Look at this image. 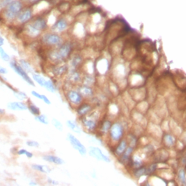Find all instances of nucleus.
Returning <instances> with one entry per match:
<instances>
[{
	"label": "nucleus",
	"mask_w": 186,
	"mask_h": 186,
	"mask_svg": "<svg viewBox=\"0 0 186 186\" xmlns=\"http://www.w3.org/2000/svg\"><path fill=\"white\" fill-rule=\"evenodd\" d=\"M7 109L11 111H26L28 110V103L24 101H12L9 102L7 105Z\"/></svg>",
	"instance_id": "16"
},
{
	"label": "nucleus",
	"mask_w": 186,
	"mask_h": 186,
	"mask_svg": "<svg viewBox=\"0 0 186 186\" xmlns=\"http://www.w3.org/2000/svg\"><path fill=\"white\" fill-rule=\"evenodd\" d=\"M13 0H1L0 1V9H2L4 7H7L9 4Z\"/></svg>",
	"instance_id": "35"
},
{
	"label": "nucleus",
	"mask_w": 186,
	"mask_h": 186,
	"mask_svg": "<svg viewBox=\"0 0 186 186\" xmlns=\"http://www.w3.org/2000/svg\"><path fill=\"white\" fill-rule=\"evenodd\" d=\"M34 119H35L37 121H38V122L45 125L49 124V123H50L49 122L48 118L47 117V116L45 114H41V113L39 115H37L36 116H34Z\"/></svg>",
	"instance_id": "30"
},
{
	"label": "nucleus",
	"mask_w": 186,
	"mask_h": 186,
	"mask_svg": "<svg viewBox=\"0 0 186 186\" xmlns=\"http://www.w3.org/2000/svg\"><path fill=\"white\" fill-rule=\"evenodd\" d=\"M68 27V22L65 19H60L57 21L54 25L52 26V29L53 31L60 33V32L64 31Z\"/></svg>",
	"instance_id": "19"
},
{
	"label": "nucleus",
	"mask_w": 186,
	"mask_h": 186,
	"mask_svg": "<svg viewBox=\"0 0 186 186\" xmlns=\"http://www.w3.org/2000/svg\"><path fill=\"white\" fill-rule=\"evenodd\" d=\"M28 184H29V185H33L34 186V185H37L38 183H36V182L34 181V180H31V181L30 182V183Z\"/></svg>",
	"instance_id": "42"
},
{
	"label": "nucleus",
	"mask_w": 186,
	"mask_h": 186,
	"mask_svg": "<svg viewBox=\"0 0 186 186\" xmlns=\"http://www.w3.org/2000/svg\"><path fill=\"white\" fill-rule=\"evenodd\" d=\"M10 89L12 90L14 96L16 97V98L18 100H20V101H25V100L28 99V95L26 93H25L24 92H22V91L16 90V89L11 88V87H10Z\"/></svg>",
	"instance_id": "28"
},
{
	"label": "nucleus",
	"mask_w": 186,
	"mask_h": 186,
	"mask_svg": "<svg viewBox=\"0 0 186 186\" xmlns=\"http://www.w3.org/2000/svg\"><path fill=\"white\" fill-rule=\"evenodd\" d=\"M112 126L111 122L109 120H104L99 127V132L102 136L109 134L110 129Z\"/></svg>",
	"instance_id": "24"
},
{
	"label": "nucleus",
	"mask_w": 186,
	"mask_h": 186,
	"mask_svg": "<svg viewBox=\"0 0 186 186\" xmlns=\"http://www.w3.org/2000/svg\"><path fill=\"white\" fill-rule=\"evenodd\" d=\"M76 89L81 93L84 100H91L95 96V90L93 87L87 86L82 84H78L75 87Z\"/></svg>",
	"instance_id": "14"
},
{
	"label": "nucleus",
	"mask_w": 186,
	"mask_h": 186,
	"mask_svg": "<svg viewBox=\"0 0 186 186\" xmlns=\"http://www.w3.org/2000/svg\"><path fill=\"white\" fill-rule=\"evenodd\" d=\"M50 73L55 78H61L65 77L68 72V64H64L63 63L58 64H51L50 70Z\"/></svg>",
	"instance_id": "10"
},
{
	"label": "nucleus",
	"mask_w": 186,
	"mask_h": 186,
	"mask_svg": "<svg viewBox=\"0 0 186 186\" xmlns=\"http://www.w3.org/2000/svg\"><path fill=\"white\" fill-rule=\"evenodd\" d=\"M127 149V142L125 141L124 140H121L118 144V145L116 146V148L115 150V153L116 155H121L123 154V153L124 152L125 150Z\"/></svg>",
	"instance_id": "29"
},
{
	"label": "nucleus",
	"mask_w": 186,
	"mask_h": 186,
	"mask_svg": "<svg viewBox=\"0 0 186 186\" xmlns=\"http://www.w3.org/2000/svg\"><path fill=\"white\" fill-rule=\"evenodd\" d=\"M96 82V78L94 77V75L92 73H86V74L83 75L82 81H81V84L87 85V86L94 87L95 84Z\"/></svg>",
	"instance_id": "23"
},
{
	"label": "nucleus",
	"mask_w": 186,
	"mask_h": 186,
	"mask_svg": "<svg viewBox=\"0 0 186 186\" xmlns=\"http://www.w3.org/2000/svg\"><path fill=\"white\" fill-rule=\"evenodd\" d=\"M18 63L20 64V66L27 72L28 74H32V73H34V72H35V70H34V68H33V66H32V64L28 61V60L21 58V59L18 60Z\"/></svg>",
	"instance_id": "21"
},
{
	"label": "nucleus",
	"mask_w": 186,
	"mask_h": 186,
	"mask_svg": "<svg viewBox=\"0 0 186 186\" xmlns=\"http://www.w3.org/2000/svg\"><path fill=\"white\" fill-rule=\"evenodd\" d=\"M93 111V106L90 102L84 101L81 105L77 106L75 109V111L78 117L81 118V117L86 116L88 114H90Z\"/></svg>",
	"instance_id": "13"
},
{
	"label": "nucleus",
	"mask_w": 186,
	"mask_h": 186,
	"mask_svg": "<svg viewBox=\"0 0 186 186\" xmlns=\"http://www.w3.org/2000/svg\"><path fill=\"white\" fill-rule=\"evenodd\" d=\"M41 41L47 46L58 47L63 44V39L57 34H44Z\"/></svg>",
	"instance_id": "9"
},
{
	"label": "nucleus",
	"mask_w": 186,
	"mask_h": 186,
	"mask_svg": "<svg viewBox=\"0 0 186 186\" xmlns=\"http://www.w3.org/2000/svg\"><path fill=\"white\" fill-rule=\"evenodd\" d=\"M66 125L69 128V130H71L73 133L78 134H81V133H82V128L79 124V123L77 122L76 121L68 119V120L66 121Z\"/></svg>",
	"instance_id": "18"
},
{
	"label": "nucleus",
	"mask_w": 186,
	"mask_h": 186,
	"mask_svg": "<svg viewBox=\"0 0 186 186\" xmlns=\"http://www.w3.org/2000/svg\"><path fill=\"white\" fill-rule=\"evenodd\" d=\"M9 66H10V68L13 70V71L16 72L17 74L24 81H26L28 85L34 87L36 86L34 81L32 79V78L30 77L27 72L20 66L18 60L14 59L11 60L10 61H9Z\"/></svg>",
	"instance_id": "5"
},
{
	"label": "nucleus",
	"mask_w": 186,
	"mask_h": 186,
	"mask_svg": "<svg viewBox=\"0 0 186 186\" xmlns=\"http://www.w3.org/2000/svg\"><path fill=\"white\" fill-rule=\"evenodd\" d=\"M5 113V110L3 109H0V115H4Z\"/></svg>",
	"instance_id": "43"
},
{
	"label": "nucleus",
	"mask_w": 186,
	"mask_h": 186,
	"mask_svg": "<svg viewBox=\"0 0 186 186\" xmlns=\"http://www.w3.org/2000/svg\"><path fill=\"white\" fill-rule=\"evenodd\" d=\"M0 58L5 62H9L11 60L10 56L7 54L2 46H0Z\"/></svg>",
	"instance_id": "32"
},
{
	"label": "nucleus",
	"mask_w": 186,
	"mask_h": 186,
	"mask_svg": "<svg viewBox=\"0 0 186 186\" xmlns=\"http://www.w3.org/2000/svg\"><path fill=\"white\" fill-rule=\"evenodd\" d=\"M73 45L71 42L63 43L59 47L51 50L48 54V60L51 64H58L65 62L71 56Z\"/></svg>",
	"instance_id": "1"
},
{
	"label": "nucleus",
	"mask_w": 186,
	"mask_h": 186,
	"mask_svg": "<svg viewBox=\"0 0 186 186\" xmlns=\"http://www.w3.org/2000/svg\"><path fill=\"white\" fill-rule=\"evenodd\" d=\"M4 44H5V40H4L3 38L0 36V46H2Z\"/></svg>",
	"instance_id": "41"
},
{
	"label": "nucleus",
	"mask_w": 186,
	"mask_h": 186,
	"mask_svg": "<svg viewBox=\"0 0 186 186\" xmlns=\"http://www.w3.org/2000/svg\"><path fill=\"white\" fill-rule=\"evenodd\" d=\"M31 93L32 95H33L34 97H35L36 98H37V99H39L40 100H41V94H40V93H39L35 90H32Z\"/></svg>",
	"instance_id": "38"
},
{
	"label": "nucleus",
	"mask_w": 186,
	"mask_h": 186,
	"mask_svg": "<svg viewBox=\"0 0 186 186\" xmlns=\"http://www.w3.org/2000/svg\"><path fill=\"white\" fill-rule=\"evenodd\" d=\"M98 114L95 111H92L86 116L79 118L81 126L87 133H93L98 127Z\"/></svg>",
	"instance_id": "2"
},
{
	"label": "nucleus",
	"mask_w": 186,
	"mask_h": 186,
	"mask_svg": "<svg viewBox=\"0 0 186 186\" xmlns=\"http://www.w3.org/2000/svg\"><path fill=\"white\" fill-rule=\"evenodd\" d=\"M47 21L43 18H38L26 26V33L31 37H37L47 28Z\"/></svg>",
	"instance_id": "3"
},
{
	"label": "nucleus",
	"mask_w": 186,
	"mask_h": 186,
	"mask_svg": "<svg viewBox=\"0 0 186 186\" xmlns=\"http://www.w3.org/2000/svg\"><path fill=\"white\" fill-rule=\"evenodd\" d=\"M31 16L32 12L31 9H26V10L20 13L17 17V18H18V22L20 23H26L31 18Z\"/></svg>",
	"instance_id": "22"
},
{
	"label": "nucleus",
	"mask_w": 186,
	"mask_h": 186,
	"mask_svg": "<svg viewBox=\"0 0 186 186\" xmlns=\"http://www.w3.org/2000/svg\"><path fill=\"white\" fill-rule=\"evenodd\" d=\"M180 177L181 178L182 181H184V180H185V174H184L183 171H181V172L180 173Z\"/></svg>",
	"instance_id": "40"
},
{
	"label": "nucleus",
	"mask_w": 186,
	"mask_h": 186,
	"mask_svg": "<svg viewBox=\"0 0 186 186\" xmlns=\"http://www.w3.org/2000/svg\"><path fill=\"white\" fill-rule=\"evenodd\" d=\"M30 2H36V1H37V0H29Z\"/></svg>",
	"instance_id": "44"
},
{
	"label": "nucleus",
	"mask_w": 186,
	"mask_h": 186,
	"mask_svg": "<svg viewBox=\"0 0 186 186\" xmlns=\"http://www.w3.org/2000/svg\"><path fill=\"white\" fill-rule=\"evenodd\" d=\"M21 9V3L17 0H13L7 7V9L5 13V17L9 20H14L20 14Z\"/></svg>",
	"instance_id": "6"
},
{
	"label": "nucleus",
	"mask_w": 186,
	"mask_h": 186,
	"mask_svg": "<svg viewBox=\"0 0 186 186\" xmlns=\"http://www.w3.org/2000/svg\"><path fill=\"white\" fill-rule=\"evenodd\" d=\"M42 159L47 162L50 163V164L57 165V166H61L65 164V161L61 157H59L58 156L53 155V154H45L42 156Z\"/></svg>",
	"instance_id": "17"
},
{
	"label": "nucleus",
	"mask_w": 186,
	"mask_h": 186,
	"mask_svg": "<svg viewBox=\"0 0 186 186\" xmlns=\"http://www.w3.org/2000/svg\"><path fill=\"white\" fill-rule=\"evenodd\" d=\"M124 133V129L120 123L116 122L112 124L109 132L110 140L113 142H118L121 139Z\"/></svg>",
	"instance_id": "11"
},
{
	"label": "nucleus",
	"mask_w": 186,
	"mask_h": 186,
	"mask_svg": "<svg viewBox=\"0 0 186 186\" xmlns=\"http://www.w3.org/2000/svg\"><path fill=\"white\" fill-rule=\"evenodd\" d=\"M44 88H45L47 92L50 93H55L57 92V90H58V87H57L56 84H55L53 80H52V79H47L46 83H45Z\"/></svg>",
	"instance_id": "26"
},
{
	"label": "nucleus",
	"mask_w": 186,
	"mask_h": 186,
	"mask_svg": "<svg viewBox=\"0 0 186 186\" xmlns=\"http://www.w3.org/2000/svg\"><path fill=\"white\" fill-rule=\"evenodd\" d=\"M67 140L71 144V147L75 149L78 153L82 156H85L88 153L87 148L81 143V142L76 137L74 134L68 133L67 135Z\"/></svg>",
	"instance_id": "8"
},
{
	"label": "nucleus",
	"mask_w": 186,
	"mask_h": 186,
	"mask_svg": "<svg viewBox=\"0 0 186 186\" xmlns=\"http://www.w3.org/2000/svg\"><path fill=\"white\" fill-rule=\"evenodd\" d=\"M47 182L50 185H58L59 183H58V181L55 180H53L51 177H47Z\"/></svg>",
	"instance_id": "37"
},
{
	"label": "nucleus",
	"mask_w": 186,
	"mask_h": 186,
	"mask_svg": "<svg viewBox=\"0 0 186 186\" xmlns=\"http://www.w3.org/2000/svg\"><path fill=\"white\" fill-rule=\"evenodd\" d=\"M8 73V71H7V69L6 68L3 67V66H0V75L3 76L7 74V73Z\"/></svg>",
	"instance_id": "39"
},
{
	"label": "nucleus",
	"mask_w": 186,
	"mask_h": 186,
	"mask_svg": "<svg viewBox=\"0 0 186 186\" xmlns=\"http://www.w3.org/2000/svg\"><path fill=\"white\" fill-rule=\"evenodd\" d=\"M65 98L68 104L73 109H76L77 106L81 105L85 100L81 93L76 89V87L67 89V90L65 92Z\"/></svg>",
	"instance_id": "4"
},
{
	"label": "nucleus",
	"mask_w": 186,
	"mask_h": 186,
	"mask_svg": "<svg viewBox=\"0 0 186 186\" xmlns=\"http://www.w3.org/2000/svg\"><path fill=\"white\" fill-rule=\"evenodd\" d=\"M26 144L28 147L34 148H38L40 147V144H39V143H38L37 141H36V140H28V141H26Z\"/></svg>",
	"instance_id": "34"
},
{
	"label": "nucleus",
	"mask_w": 186,
	"mask_h": 186,
	"mask_svg": "<svg viewBox=\"0 0 186 186\" xmlns=\"http://www.w3.org/2000/svg\"><path fill=\"white\" fill-rule=\"evenodd\" d=\"M17 154L18 156H25L28 159H31L34 157V153L30 152L28 150L24 148H20L17 151Z\"/></svg>",
	"instance_id": "31"
},
{
	"label": "nucleus",
	"mask_w": 186,
	"mask_h": 186,
	"mask_svg": "<svg viewBox=\"0 0 186 186\" xmlns=\"http://www.w3.org/2000/svg\"><path fill=\"white\" fill-rule=\"evenodd\" d=\"M51 122H52V124L53 125V127H54L56 130H58L59 131L63 130V125L62 123L60 122L58 119L53 118V119H52Z\"/></svg>",
	"instance_id": "33"
},
{
	"label": "nucleus",
	"mask_w": 186,
	"mask_h": 186,
	"mask_svg": "<svg viewBox=\"0 0 186 186\" xmlns=\"http://www.w3.org/2000/svg\"><path fill=\"white\" fill-rule=\"evenodd\" d=\"M41 100L45 102V104H47V105H51V103H52V102H51V101H50V100L49 99V98H47V97L45 95H41Z\"/></svg>",
	"instance_id": "36"
},
{
	"label": "nucleus",
	"mask_w": 186,
	"mask_h": 186,
	"mask_svg": "<svg viewBox=\"0 0 186 186\" xmlns=\"http://www.w3.org/2000/svg\"><path fill=\"white\" fill-rule=\"evenodd\" d=\"M83 57L79 54H76L71 58L68 61V71L69 70L79 69L81 66L83 65Z\"/></svg>",
	"instance_id": "15"
},
{
	"label": "nucleus",
	"mask_w": 186,
	"mask_h": 186,
	"mask_svg": "<svg viewBox=\"0 0 186 186\" xmlns=\"http://www.w3.org/2000/svg\"><path fill=\"white\" fill-rule=\"evenodd\" d=\"M87 151H88L89 155L92 158L97 159V160L105 161V162L107 163H109L111 161L109 157L107 156L105 153H103L102 150L100 148L97 147V146L90 145Z\"/></svg>",
	"instance_id": "12"
},
{
	"label": "nucleus",
	"mask_w": 186,
	"mask_h": 186,
	"mask_svg": "<svg viewBox=\"0 0 186 186\" xmlns=\"http://www.w3.org/2000/svg\"><path fill=\"white\" fill-rule=\"evenodd\" d=\"M83 73L80 69L69 70L67 74L65 76L66 82L71 86L76 87L78 84H81Z\"/></svg>",
	"instance_id": "7"
},
{
	"label": "nucleus",
	"mask_w": 186,
	"mask_h": 186,
	"mask_svg": "<svg viewBox=\"0 0 186 186\" xmlns=\"http://www.w3.org/2000/svg\"><path fill=\"white\" fill-rule=\"evenodd\" d=\"M31 167L34 171L40 172V173L42 174H48L52 172V169H51V167H50L49 166H47V165L34 164L31 165Z\"/></svg>",
	"instance_id": "20"
},
{
	"label": "nucleus",
	"mask_w": 186,
	"mask_h": 186,
	"mask_svg": "<svg viewBox=\"0 0 186 186\" xmlns=\"http://www.w3.org/2000/svg\"><path fill=\"white\" fill-rule=\"evenodd\" d=\"M27 103H28V111L30 112L31 114L34 116L40 114L41 113L40 109H39L37 106H36L34 102H32L31 101H29V102H27Z\"/></svg>",
	"instance_id": "27"
},
{
	"label": "nucleus",
	"mask_w": 186,
	"mask_h": 186,
	"mask_svg": "<svg viewBox=\"0 0 186 186\" xmlns=\"http://www.w3.org/2000/svg\"><path fill=\"white\" fill-rule=\"evenodd\" d=\"M31 76H32L31 77L32 79L34 81V82H36L41 87H45L47 79L44 77V76L40 74V73H37V72H34V73H32Z\"/></svg>",
	"instance_id": "25"
}]
</instances>
